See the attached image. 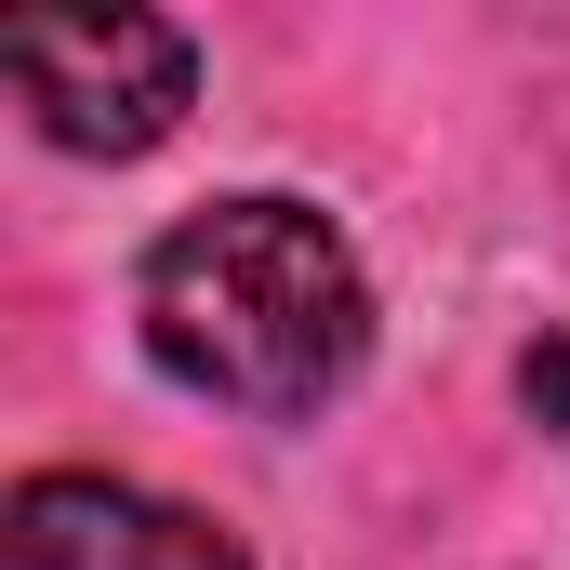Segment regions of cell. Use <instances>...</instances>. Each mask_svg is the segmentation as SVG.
Listing matches in <instances>:
<instances>
[{"label":"cell","mask_w":570,"mask_h":570,"mask_svg":"<svg viewBox=\"0 0 570 570\" xmlns=\"http://www.w3.org/2000/svg\"><path fill=\"white\" fill-rule=\"evenodd\" d=\"M134 318L173 385H199L213 412H253V425L332 412L372 358V279H358L345 226L318 199H279V186L199 199L146 253Z\"/></svg>","instance_id":"obj_1"},{"label":"cell","mask_w":570,"mask_h":570,"mask_svg":"<svg viewBox=\"0 0 570 570\" xmlns=\"http://www.w3.org/2000/svg\"><path fill=\"white\" fill-rule=\"evenodd\" d=\"M0 80L53 146L146 159L199 94V40L173 13H27V27H0Z\"/></svg>","instance_id":"obj_2"},{"label":"cell","mask_w":570,"mask_h":570,"mask_svg":"<svg viewBox=\"0 0 570 570\" xmlns=\"http://www.w3.org/2000/svg\"><path fill=\"white\" fill-rule=\"evenodd\" d=\"M0 570H253V558H239V531L199 518V504H159L134 478L53 464V478H13V504H0Z\"/></svg>","instance_id":"obj_3"},{"label":"cell","mask_w":570,"mask_h":570,"mask_svg":"<svg viewBox=\"0 0 570 570\" xmlns=\"http://www.w3.org/2000/svg\"><path fill=\"white\" fill-rule=\"evenodd\" d=\"M518 399H531V425H558V438H570V332H558V345H531Z\"/></svg>","instance_id":"obj_4"}]
</instances>
